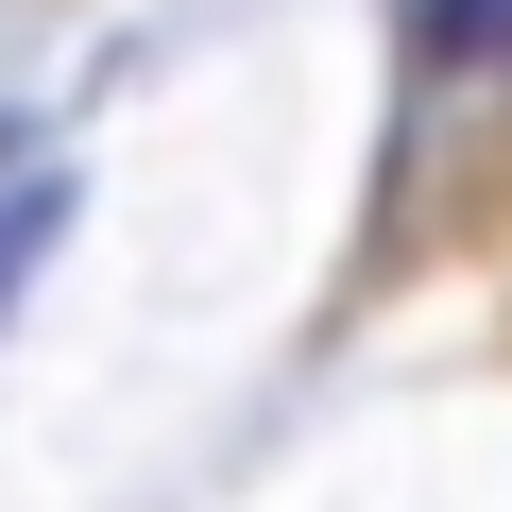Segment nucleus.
Returning a JSON list of instances; mask_svg holds the SVG:
<instances>
[{"mask_svg": "<svg viewBox=\"0 0 512 512\" xmlns=\"http://www.w3.org/2000/svg\"><path fill=\"white\" fill-rule=\"evenodd\" d=\"M69 222V188L52 171H18V188H0V308H18V274H35V239Z\"/></svg>", "mask_w": 512, "mask_h": 512, "instance_id": "f03ea898", "label": "nucleus"}, {"mask_svg": "<svg viewBox=\"0 0 512 512\" xmlns=\"http://www.w3.org/2000/svg\"><path fill=\"white\" fill-rule=\"evenodd\" d=\"M410 52L427 69H495L512 52V0H410Z\"/></svg>", "mask_w": 512, "mask_h": 512, "instance_id": "f257e3e1", "label": "nucleus"}]
</instances>
